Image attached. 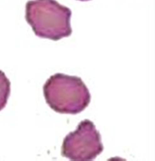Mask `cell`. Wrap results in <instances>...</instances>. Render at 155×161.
I'll return each mask as SVG.
<instances>
[{
    "label": "cell",
    "mask_w": 155,
    "mask_h": 161,
    "mask_svg": "<svg viewBox=\"0 0 155 161\" xmlns=\"http://www.w3.org/2000/svg\"><path fill=\"white\" fill-rule=\"evenodd\" d=\"M72 11L56 0H30L25 19L35 36L57 41L72 35Z\"/></svg>",
    "instance_id": "1"
},
{
    "label": "cell",
    "mask_w": 155,
    "mask_h": 161,
    "mask_svg": "<svg viewBox=\"0 0 155 161\" xmlns=\"http://www.w3.org/2000/svg\"><path fill=\"white\" fill-rule=\"evenodd\" d=\"M46 103L60 114H77L87 108L91 101L90 92L80 77L56 73L43 87Z\"/></svg>",
    "instance_id": "2"
},
{
    "label": "cell",
    "mask_w": 155,
    "mask_h": 161,
    "mask_svg": "<svg viewBox=\"0 0 155 161\" xmlns=\"http://www.w3.org/2000/svg\"><path fill=\"white\" fill-rule=\"evenodd\" d=\"M104 150L101 136L94 123L81 121L76 130L68 134L63 141L61 155L73 161L95 159Z\"/></svg>",
    "instance_id": "3"
},
{
    "label": "cell",
    "mask_w": 155,
    "mask_h": 161,
    "mask_svg": "<svg viewBox=\"0 0 155 161\" xmlns=\"http://www.w3.org/2000/svg\"><path fill=\"white\" fill-rule=\"evenodd\" d=\"M11 94V81L5 73L0 70V111L8 103Z\"/></svg>",
    "instance_id": "4"
},
{
    "label": "cell",
    "mask_w": 155,
    "mask_h": 161,
    "mask_svg": "<svg viewBox=\"0 0 155 161\" xmlns=\"http://www.w3.org/2000/svg\"><path fill=\"white\" fill-rule=\"evenodd\" d=\"M78 1H81V2H86V1H90V0H78Z\"/></svg>",
    "instance_id": "5"
}]
</instances>
